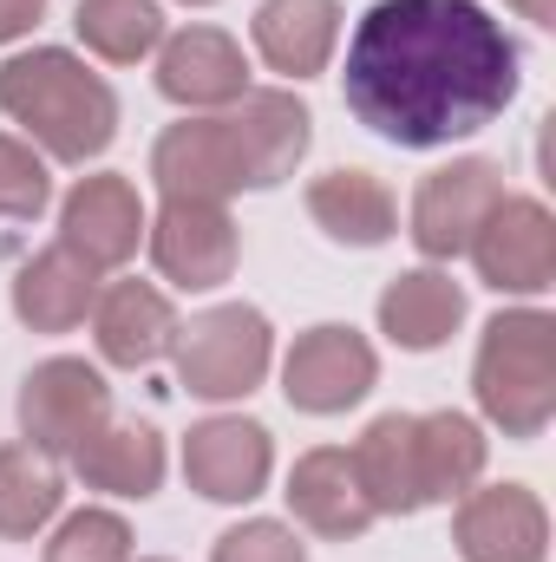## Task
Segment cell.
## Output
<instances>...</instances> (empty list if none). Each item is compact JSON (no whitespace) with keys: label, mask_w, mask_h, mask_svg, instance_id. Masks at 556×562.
I'll use <instances>...</instances> for the list:
<instances>
[{"label":"cell","mask_w":556,"mask_h":562,"mask_svg":"<svg viewBox=\"0 0 556 562\" xmlns=\"http://www.w3.org/2000/svg\"><path fill=\"white\" fill-rule=\"evenodd\" d=\"M151 59H157V92L184 112H230L249 92V53L223 26L164 33V46Z\"/></svg>","instance_id":"cell-14"},{"label":"cell","mask_w":556,"mask_h":562,"mask_svg":"<svg viewBox=\"0 0 556 562\" xmlns=\"http://www.w3.org/2000/svg\"><path fill=\"white\" fill-rule=\"evenodd\" d=\"M79 477H86V491H105V497H125V504H144V497H157V484H164V438H157V425L144 419H105L73 458H66Z\"/></svg>","instance_id":"cell-22"},{"label":"cell","mask_w":556,"mask_h":562,"mask_svg":"<svg viewBox=\"0 0 556 562\" xmlns=\"http://www.w3.org/2000/svg\"><path fill=\"white\" fill-rule=\"evenodd\" d=\"M73 33L105 66H138L164 46V7L157 0H79Z\"/></svg>","instance_id":"cell-26"},{"label":"cell","mask_w":556,"mask_h":562,"mask_svg":"<svg viewBox=\"0 0 556 562\" xmlns=\"http://www.w3.org/2000/svg\"><path fill=\"white\" fill-rule=\"evenodd\" d=\"M0 112L53 164H92L119 138V92L73 46H26L0 66Z\"/></svg>","instance_id":"cell-2"},{"label":"cell","mask_w":556,"mask_h":562,"mask_svg":"<svg viewBox=\"0 0 556 562\" xmlns=\"http://www.w3.org/2000/svg\"><path fill=\"white\" fill-rule=\"evenodd\" d=\"M524 53L478 0H374L347 33L341 99L374 138L445 150L511 112Z\"/></svg>","instance_id":"cell-1"},{"label":"cell","mask_w":556,"mask_h":562,"mask_svg":"<svg viewBox=\"0 0 556 562\" xmlns=\"http://www.w3.org/2000/svg\"><path fill=\"white\" fill-rule=\"evenodd\" d=\"M151 183L157 196H177V203H230L249 190V170H243V150L223 112H190L177 125H164V138L151 144Z\"/></svg>","instance_id":"cell-10"},{"label":"cell","mask_w":556,"mask_h":562,"mask_svg":"<svg viewBox=\"0 0 556 562\" xmlns=\"http://www.w3.org/2000/svg\"><path fill=\"white\" fill-rule=\"evenodd\" d=\"M40 20H46V0H0V46L26 40Z\"/></svg>","instance_id":"cell-30"},{"label":"cell","mask_w":556,"mask_h":562,"mask_svg":"<svg viewBox=\"0 0 556 562\" xmlns=\"http://www.w3.org/2000/svg\"><path fill=\"white\" fill-rule=\"evenodd\" d=\"M301 203H308V223L341 249H380L400 236V196L374 170H321Z\"/></svg>","instance_id":"cell-20"},{"label":"cell","mask_w":556,"mask_h":562,"mask_svg":"<svg viewBox=\"0 0 556 562\" xmlns=\"http://www.w3.org/2000/svg\"><path fill=\"white\" fill-rule=\"evenodd\" d=\"M504 196V170L491 157H452L438 164L432 177H419L413 190V216H407V236L425 262H452L471 249L478 223L498 210Z\"/></svg>","instance_id":"cell-9"},{"label":"cell","mask_w":556,"mask_h":562,"mask_svg":"<svg viewBox=\"0 0 556 562\" xmlns=\"http://www.w3.org/2000/svg\"><path fill=\"white\" fill-rule=\"evenodd\" d=\"M511 7H518L531 26H556V0H511Z\"/></svg>","instance_id":"cell-31"},{"label":"cell","mask_w":556,"mask_h":562,"mask_svg":"<svg viewBox=\"0 0 556 562\" xmlns=\"http://www.w3.org/2000/svg\"><path fill=\"white\" fill-rule=\"evenodd\" d=\"M99 288H105V276L92 262H79L66 243H46L13 276V321L33 327V334H73V327L92 321Z\"/></svg>","instance_id":"cell-18"},{"label":"cell","mask_w":556,"mask_h":562,"mask_svg":"<svg viewBox=\"0 0 556 562\" xmlns=\"http://www.w3.org/2000/svg\"><path fill=\"white\" fill-rule=\"evenodd\" d=\"M132 562H170V557H132Z\"/></svg>","instance_id":"cell-33"},{"label":"cell","mask_w":556,"mask_h":562,"mask_svg":"<svg viewBox=\"0 0 556 562\" xmlns=\"http://www.w3.org/2000/svg\"><path fill=\"white\" fill-rule=\"evenodd\" d=\"M288 510H294V524L301 530H314L321 543H360L380 517H374V504H367V491H360V477H354V458L341 451V445H314V451H301L294 458V471H288Z\"/></svg>","instance_id":"cell-17"},{"label":"cell","mask_w":556,"mask_h":562,"mask_svg":"<svg viewBox=\"0 0 556 562\" xmlns=\"http://www.w3.org/2000/svg\"><path fill=\"white\" fill-rule=\"evenodd\" d=\"M144 223H151V210H144L138 183L119 177V170L79 177V183L66 190V203H59V243H66L79 262H92L99 276H112V269H125V262L138 256Z\"/></svg>","instance_id":"cell-12"},{"label":"cell","mask_w":556,"mask_h":562,"mask_svg":"<svg viewBox=\"0 0 556 562\" xmlns=\"http://www.w3.org/2000/svg\"><path fill=\"white\" fill-rule=\"evenodd\" d=\"M223 119H230V132H236L249 190H276V183H288L294 164H301L308 144H314V112H308L288 86H249Z\"/></svg>","instance_id":"cell-16"},{"label":"cell","mask_w":556,"mask_h":562,"mask_svg":"<svg viewBox=\"0 0 556 562\" xmlns=\"http://www.w3.org/2000/svg\"><path fill=\"white\" fill-rule=\"evenodd\" d=\"M374 386H380V353L347 321H321V327L294 334V347L281 353V400L308 419H341Z\"/></svg>","instance_id":"cell-5"},{"label":"cell","mask_w":556,"mask_h":562,"mask_svg":"<svg viewBox=\"0 0 556 562\" xmlns=\"http://www.w3.org/2000/svg\"><path fill=\"white\" fill-rule=\"evenodd\" d=\"M112 419V386L92 360L79 353H53L20 380V438L40 445L46 458H73L99 425Z\"/></svg>","instance_id":"cell-6"},{"label":"cell","mask_w":556,"mask_h":562,"mask_svg":"<svg viewBox=\"0 0 556 562\" xmlns=\"http://www.w3.org/2000/svg\"><path fill=\"white\" fill-rule=\"evenodd\" d=\"M53 203V170L20 132H0V223H33Z\"/></svg>","instance_id":"cell-28"},{"label":"cell","mask_w":556,"mask_h":562,"mask_svg":"<svg viewBox=\"0 0 556 562\" xmlns=\"http://www.w3.org/2000/svg\"><path fill=\"white\" fill-rule=\"evenodd\" d=\"M471 400L478 419L518 445L544 438L556 419V314L544 307H504L478 334L471 360Z\"/></svg>","instance_id":"cell-3"},{"label":"cell","mask_w":556,"mask_h":562,"mask_svg":"<svg viewBox=\"0 0 556 562\" xmlns=\"http://www.w3.org/2000/svg\"><path fill=\"white\" fill-rule=\"evenodd\" d=\"M184 7H216V0H184Z\"/></svg>","instance_id":"cell-32"},{"label":"cell","mask_w":556,"mask_h":562,"mask_svg":"<svg viewBox=\"0 0 556 562\" xmlns=\"http://www.w3.org/2000/svg\"><path fill=\"white\" fill-rule=\"evenodd\" d=\"M177 301L157 288V281H105L99 301H92V340H99V360L105 367H125V373H144L157 360H170L177 347Z\"/></svg>","instance_id":"cell-15"},{"label":"cell","mask_w":556,"mask_h":562,"mask_svg":"<svg viewBox=\"0 0 556 562\" xmlns=\"http://www.w3.org/2000/svg\"><path fill=\"white\" fill-rule=\"evenodd\" d=\"M66 510V464L40 445H0V543H33Z\"/></svg>","instance_id":"cell-25"},{"label":"cell","mask_w":556,"mask_h":562,"mask_svg":"<svg viewBox=\"0 0 556 562\" xmlns=\"http://www.w3.org/2000/svg\"><path fill=\"white\" fill-rule=\"evenodd\" d=\"M471 269L485 288L511 294V301H537L556 288V216L544 196H498V210L478 223L471 236Z\"/></svg>","instance_id":"cell-8"},{"label":"cell","mask_w":556,"mask_h":562,"mask_svg":"<svg viewBox=\"0 0 556 562\" xmlns=\"http://www.w3.org/2000/svg\"><path fill=\"white\" fill-rule=\"evenodd\" d=\"M419 445V497L425 504H458L471 484H485L491 438L471 413H413Z\"/></svg>","instance_id":"cell-24"},{"label":"cell","mask_w":556,"mask_h":562,"mask_svg":"<svg viewBox=\"0 0 556 562\" xmlns=\"http://www.w3.org/2000/svg\"><path fill=\"white\" fill-rule=\"evenodd\" d=\"M465 562H551V510L531 484H471L452 510Z\"/></svg>","instance_id":"cell-13"},{"label":"cell","mask_w":556,"mask_h":562,"mask_svg":"<svg viewBox=\"0 0 556 562\" xmlns=\"http://www.w3.org/2000/svg\"><path fill=\"white\" fill-rule=\"evenodd\" d=\"M210 562H308V543L294 537V524H276V517H243L216 537Z\"/></svg>","instance_id":"cell-29"},{"label":"cell","mask_w":556,"mask_h":562,"mask_svg":"<svg viewBox=\"0 0 556 562\" xmlns=\"http://www.w3.org/2000/svg\"><path fill=\"white\" fill-rule=\"evenodd\" d=\"M354 477L374 504V517H419L425 497H419V445H413V413H380L354 445Z\"/></svg>","instance_id":"cell-23"},{"label":"cell","mask_w":556,"mask_h":562,"mask_svg":"<svg viewBox=\"0 0 556 562\" xmlns=\"http://www.w3.org/2000/svg\"><path fill=\"white\" fill-rule=\"evenodd\" d=\"M374 314H380V334L400 353H432V347H445L465 327V288L438 262H425V269H407V276L387 281Z\"/></svg>","instance_id":"cell-21"},{"label":"cell","mask_w":556,"mask_h":562,"mask_svg":"<svg viewBox=\"0 0 556 562\" xmlns=\"http://www.w3.org/2000/svg\"><path fill=\"white\" fill-rule=\"evenodd\" d=\"M144 249H151V269L184 288V294H210L236 276L243 262V229L230 216V203H177L164 196L157 216L144 223Z\"/></svg>","instance_id":"cell-7"},{"label":"cell","mask_w":556,"mask_h":562,"mask_svg":"<svg viewBox=\"0 0 556 562\" xmlns=\"http://www.w3.org/2000/svg\"><path fill=\"white\" fill-rule=\"evenodd\" d=\"M46 562H132V524L105 504H79V510L53 517Z\"/></svg>","instance_id":"cell-27"},{"label":"cell","mask_w":556,"mask_h":562,"mask_svg":"<svg viewBox=\"0 0 556 562\" xmlns=\"http://www.w3.org/2000/svg\"><path fill=\"white\" fill-rule=\"evenodd\" d=\"M184 477L210 504H256L276 477V438L269 425L243 413H210L184 438Z\"/></svg>","instance_id":"cell-11"},{"label":"cell","mask_w":556,"mask_h":562,"mask_svg":"<svg viewBox=\"0 0 556 562\" xmlns=\"http://www.w3.org/2000/svg\"><path fill=\"white\" fill-rule=\"evenodd\" d=\"M170 360H177V386L190 400L236 406V400H249L269 380V367H276V327L249 301H216V307L190 314V327H177Z\"/></svg>","instance_id":"cell-4"},{"label":"cell","mask_w":556,"mask_h":562,"mask_svg":"<svg viewBox=\"0 0 556 562\" xmlns=\"http://www.w3.org/2000/svg\"><path fill=\"white\" fill-rule=\"evenodd\" d=\"M263 66L281 79H321L341 53V0H263L249 20Z\"/></svg>","instance_id":"cell-19"}]
</instances>
